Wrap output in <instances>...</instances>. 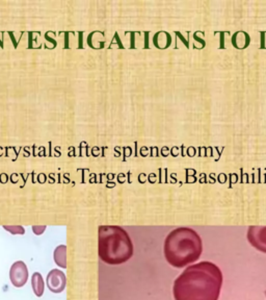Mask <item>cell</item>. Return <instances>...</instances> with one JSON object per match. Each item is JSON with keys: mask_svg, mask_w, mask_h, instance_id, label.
<instances>
[{"mask_svg": "<svg viewBox=\"0 0 266 300\" xmlns=\"http://www.w3.org/2000/svg\"><path fill=\"white\" fill-rule=\"evenodd\" d=\"M83 35H84L83 32L78 33V48H80V49H82L84 47L83 46Z\"/></svg>", "mask_w": 266, "mask_h": 300, "instance_id": "2e32d148", "label": "cell"}, {"mask_svg": "<svg viewBox=\"0 0 266 300\" xmlns=\"http://www.w3.org/2000/svg\"><path fill=\"white\" fill-rule=\"evenodd\" d=\"M33 37H34V33L33 32H29L28 33V49H33L34 46H33Z\"/></svg>", "mask_w": 266, "mask_h": 300, "instance_id": "7402d4cb", "label": "cell"}, {"mask_svg": "<svg viewBox=\"0 0 266 300\" xmlns=\"http://www.w3.org/2000/svg\"><path fill=\"white\" fill-rule=\"evenodd\" d=\"M8 34H9V36H10L11 40H12V43H13V45H14V48L17 49V48H18V43L16 42V39H15V35H14V33L10 32V33H8Z\"/></svg>", "mask_w": 266, "mask_h": 300, "instance_id": "44dd1931", "label": "cell"}, {"mask_svg": "<svg viewBox=\"0 0 266 300\" xmlns=\"http://www.w3.org/2000/svg\"><path fill=\"white\" fill-rule=\"evenodd\" d=\"M47 287L52 293H62L67 284L66 274L60 269H53L47 275Z\"/></svg>", "mask_w": 266, "mask_h": 300, "instance_id": "8992f818", "label": "cell"}, {"mask_svg": "<svg viewBox=\"0 0 266 300\" xmlns=\"http://www.w3.org/2000/svg\"><path fill=\"white\" fill-rule=\"evenodd\" d=\"M120 147H115L114 148V152L116 153V155H115V158H119V157H121V153H120Z\"/></svg>", "mask_w": 266, "mask_h": 300, "instance_id": "f1b7e54d", "label": "cell"}, {"mask_svg": "<svg viewBox=\"0 0 266 300\" xmlns=\"http://www.w3.org/2000/svg\"><path fill=\"white\" fill-rule=\"evenodd\" d=\"M4 229L10 232L12 235H24L25 234V229L21 225H4Z\"/></svg>", "mask_w": 266, "mask_h": 300, "instance_id": "30bf717a", "label": "cell"}, {"mask_svg": "<svg viewBox=\"0 0 266 300\" xmlns=\"http://www.w3.org/2000/svg\"><path fill=\"white\" fill-rule=\"evenodd\" d=\"M132 148L131 147H128V146H125L123 147V152H124V156H123V162H126L127 160V157H130L131 154H128V152H130Z\"/></svg>", "mask_w": 266, "mask_h": 300, "instance_id": "5bb4252c", "label": "cell"}, {"mask_svg": "<svg viewBox=\"0 0 266 300\" xmlns=\"http://www.w3.org/2000/svg\"><path fill=\"white\" fill-rule=\"evenodd\" d=\"M4 39H5V38H3V39H0V48H2V49H4V48H5V43H4Z\"/></svg>", "mask_w": 266, "mask_h": 300, "instance_id": "f546056e", "label": "cell"}, {"mask_svg": "<svg viewBox=\"0 0 266 300\" xmlns=\"http://www.w3.org/2000/svg\"><path fill=\"white\" fill-rule=\"evenodd\" d=\"M98 255L108 265H120L133 255V244L128 233L116 225H101L98 229Z\"/></svg>", "mask_w": 266, "mask_h": 300, "instance_id": "3957f363", "label": "cell"}, {"mask_svg": "<svg viewBox=\"0 0 266 300\" xmlns=\"http://www.w3.org/2000/svg\"><path fill=\"white\" fill-rule=\"evenodd\" d=\"M23 149H24V153H25V155H24V157H25V158L29 157V156H31V153H29V150H27L28 147H23Z\"/></svg>", "mask_w": 266, "mask_h": 300, "instance_id": "484cf974", "label": "cell"}, {"mask_svg": "<svg viewBox=\"0 0 266 300\" xmlns=\"http://www.w3.org/2000/svg\"><path fill=\"white\" fill-rule=\"evenodd\" d=\"M98 33H100V32H93V33H91V34L88 35V37H87V45H88L91 48L96 49V50H98V49H97V48L93 45V43H92V38H93V36H94L95 34H98Z\"/></svg>", "mask_w": 266, "mask_h": 300, "instance_id": "9a60e30c", "label": "cell"}, {"mask_svg": "<svg viewBox=\"0 0 266 300\" xmlns=\"http://www.w3.org/2000/svg\"><path fill=\"white\" fill-rule=\"evenodd\" d=\"M260 49H266V32L260 33Z\"/></svg>", "mask_w": 266, "mask_h": 300, "instance_id": "7c38bea8", "label": "cell"}, {"mask_svg": "<svg viewBox=\"0 0 266 300\" xmlns=\"http://www.w3.org/2000/svg\"><path fill=\"white\" fill-rule=\"evenodd\" d=\"M69 150H70L69 154H68L69 157H76V154H75V147L72 146V147L69 148Z\"/></svg>", "mask_w": 266, "mask_h": 300, "instance_id": "cb8c5ba5", "label": "cell"}, {"mask_svg": "<svg viewBox=\"0 0 266 300\" xmlns=\"http://www.w3.org/2000/svg\"><path fill=\"white\" fill-rule=\"evenodd\" d=\"M10 280L13 286L21 288L28 280V269L25 263L22 261L15 262L10 269Z\"/></svg>", "mask_w": 266, "mask_h": 300, "instance_id": "277c9868", "label": "cell"}, {"mask_svg": "<svg viewBox=\"0 0 266 300\" xmlns=\"http://www.w3.org/2000/svg\"><path fill=\"white\" fill-rule=\"evenodd\" d=\"M111 41H116L115 43L117 44V47L119 48H121V49H125V46L123 45V43H122V41H121V39H120V36H119V34L117 33H115L114 34V37L112 38V40ZM113 43H110V45H112Z\"/></svg>", "mask_w": 266, "mask_h": 300, "instance_id": "4fadbf2b", "label": "cell"}, {"mask_svg": "<svg viewBox=\"0 0 266 300\" xmlns=\"http://www.w3.org/2000/svg\"><path fill=\"white\" fill-rule=\"evenodd\" d=\"M60 149H61V146H56V147L54 148V152L57 153V158L62 156V154H61V152H60Z\"/></svg>", "mask_w": 266, "mask_h": 300, "instance_id": "4316f807", "label": "cell"}, {"mask_svg": "<svg viewBox=\"0 0 266 300\" xmlns=\"http://www.w3.org/2000/svg\"><path fill=\"white\" fill-rule=\"evenodd\" d=\"M69 34L70 33H65V45H64V49L70 48V46H69Z\"/></svg>", "mask_w": 266, "mask_h": 300, "instance_id": "603a6c76", "label": "cell"}, {"mask_svg": "<svg viewBox=\"0 0 266 300\" xmlns=\"http://www.w3.org/2000/svg\"><path fill=\"white\" fill-rule=\"evenodd\" d=\"M44 37H45V39H46L47 41H49L50 43H52V44H53V48H55V47L57 46V42H56V41H55L54 39H51V38L49 37V32H48V33H46Z\"/></svg>", "mask_w": 266, "mask_h": 300, "instance_id": "ac0fdd59", "label": "cell"}, {"mask_svg": "<svg viewBox=\"0 0 266 300\" xmlns=\"http://www.w3.org/2000/svg\"><path fill=\"white\" fill-rule=\"evenodd\" d=\"M193 39H195L197 42H199V43H202V45L205 47V45H206V43H205V41L203 40V39H199L198 38V36H197V34H195L193 35Z\"/></svg>", "mask_w": 266, "mask_h": 300, "instance_id": "d4e9b609", "label": "cell"}, {"mask_svg": "<svg viewBox=\"0 0 266 300\" xmlns=\"http://www.w3.org/2000/svg\"><path fill=\"white\" fill-rule=\"evenodd\" d=\"M247 238L251 245L266 254V227H250Z\"/></svg>", "mask_w": 266, "mask_h": 300, "instance_id": "5b68a950", "label": "cell"}, {"mask_svg": "<svg viewBox=\"0 0 266 300\" xmlns=\"http://www.w3.org/2000/svg\"><path fill=\"white\" fill-rule=\"evenodd\" d=\"M175 34H176L177 38H180V40L182 41V43H184V45H185L187 48H189V43H188V41H186V40H185V39L182 37V35H181L179 32H176Z\"/></svg>", "mask_w": 266, "mask_h": 300, "instance_id": "ffe728a7", "label": "cell"}, {"mask_svg": "<svg viewBox=\"0 0 266 300\" xmlns=\"http://www.w3.org/2000/svg\"><path fill=\"white\" fill-rule=\"evenodd\" d=\"M223 272L212 262H200L187 267L175 280V300H219Z\"/></svg>", "mask_w": 266, "mask_h": 300, "instance_id": "6da1fadb", "label": "cell"}, {"mask_svg": "<svg viewBox=\"0 0 266 300\" xmlns=\"http://www.w3.org/2000/svg\"><path fill=\"white\" fill-rule=\"evenodd\" d=\"M130 49H134L135 48V33H130Z\"/></svg>", "mask_w": 266, "mask_h": 300, "instance_id": "d6986e66", "label": "cell"}, {"mask_svg": "<svg viewBox=\"0 0 266 300\" xmlns=\"http://www.w3.org/2000/svg\"><path fill=\"white\" fill-rule=\"evenodd\" d=\"M265 295H266V291H265Z\"/></svg>", "mask_w": 266, "mask_h": 300, "instance_id": "1f68e13d", "label": "cell"}, {"mask_svg": "<svg viewBox=\"0 0 266 300\" xmlns=\"http://www.w3.org/2000/svg\"><path fill=\"white\" fill-rule=\"evenodd\" d=\"M135 147H136V152H135V155L134 156L137 158V142H135Z\"/></svg>", "mask_w": 266, "mask_h": 300, "instance_id": "4dcf8cb0", "label": "cell"}, {"mask_svg": "<svg viewBox=\"0 0 266 300\" xmlns=\"http://www.w3.org/2000/svg\"><path fill=\"white\" fill-rule=\"evenodd\" d=\"M149 36H150V33L149 32L144 33V45H143V48H146V49H149L150 48V45H149Z\"/></svg>", "mask_w": 266, "mask_h": 300, "instance_id": "e0dca14e", "label": "cell"}, {"mask_svg": "<svg viewBox=\"0 0 266 300\" xmlns=\"http://www.w3.org/2000/svg\"><path fill=\"white\" fill-rule=\"evenodd\" d=\"M203 252L200 235L189 228H178L167 235L163 253L167 263L175 268H183L198 261Z\"/></svg>", "mask_w": 266, "mask_h": 300, "instance_id": "7a4b0ae2", "label": "cell"}, {"mask_svg": "<svg viewBox=\"0 0 266 300\" xmlns=\"http://www.w3.org/2000/svg\"><path fill=\"white\" fill-rule=\"evenodd\" d=\"M45 230H46V225H42V227L41 225H35V227H33V231L35 235L37 236H41Z\"/></svg>", "mask_w": 266, "mask_h": 300, "instance_id": "8fae6325", "label": "cell"}, {"mask_svg": "<svg viewBox=\"0 0 266 300\" xmlns=\"http://www.w3.org/2000/svg\"><path fill=\"white\" fill-rule=\"evenodd\" d=\"M51 145H52V142H49V155H48V157H53L52 155V149H51Z\"/></svg>", "mask_w": 266, "mask_h": 300, "instance_id": "83f0119b", "label": "cell"}, {"mask_svg": "<svg viewBox=\"0 0 266 300\" xmlns=\"http://www.w3.org/2000/svg\"><path fill=\"white\" fill-rule=\"evenodd\" d=\"M53 259L55 264L58 267H62L63 269L67 268V246L66 245H60L55 248Z\"/></svg>", "mask_w": 266, "mask_h": 300, "instance_id": "ba28073f", "label": "cell"}, {"mask_svg": "<svg viewBox=\"0 0 266 300\" xmlns=\"http://www.w3.org/2000/svg\"><path fill=\"white\" fill-rule=\"evenodd\" d=\"M32 287L33 290L36 294V296L41 297L44 294V290H45V283L43 280V277L41 275V273L39 272H35L32 277Z\"/></svg>", "mask_w": 266, "mask_h": 300, "instance_id": "9c48e42d", "label": "cell"}, {"mask_svg": "<svg viewBox=\"0 0 266 300\" xmlns=\"http://www.w3.org/2000/svg\"><path fill=\"white\" fill-rule=\"evenodd\" d=\"M231 44L233 45L234 48H236L238 50H244L250 46L251 37L246 32L238 31L235 34H233V36L231 38Z\"/></svg>", "mask_w": 266, "mask_h": 300, "instance_id": "52a82bcc", "label": "cell"}]
</instances>
